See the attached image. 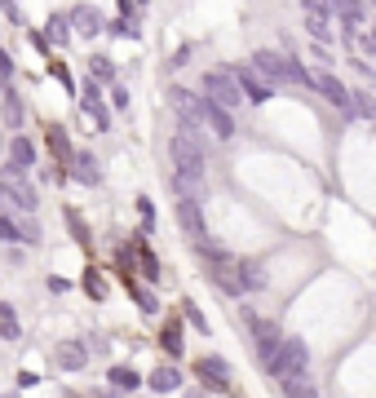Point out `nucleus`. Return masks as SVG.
I'll return each mask as SVG.
<instances>
[{
	"label": "nucleus",
	"mask_w": 376,
	"mask_h": 398,
	"mask_svg": "<svg viewBox=\"0 0 376 398\" xmlns=\"http://www.w3.org/2000/svg\"><path fill=\"white\" fill-rule=\"evenodd\" d=\"M31 164H36V146H31L27 138H13V142H9V164H5V169H13V173H27Z\"/></svg>",
	"instance_id": "4468645a"
},
{
	"label": "nucleus",
	"mask_w": 376,
	"mask_h": 398,
	"mask_svg": "<svg viewBox=\"0 0 376 398\" xmlns=\"http://www.w3.org/2000/svg\"><path fill=\"white\" fill-rule=\"evenodd\" d=\"M124 279H128V275H124ZM128 288H133V292H138V301H142V310H146V314H155V310H159V306H155V296H151V292H146V288H138V284H133V279H128Z\"/></svg>",
	"instance_id": "4be33fe9"
},
{
	"label": "nucleus",
	"mask_w": 376,
	"mask_h": 398,
	"mask_svg": "<svg viewBox=\"0 0 376 398\" xmlns=\"http://www.w3.org/2000/svg\"><path fill=\"white\" fill-rule=\"evenodd\" d=\"M169 155H173V177H182V181H200L204 177V142H195L190 133H182V128L173 133Z\"/></svg>",
	"instance_id": "f03ea898"
},
{
	"label": "nucleus",
	"mask_w": 376,
	"mask_h": 398,
	"mask_svg": "<svg viewBox=\"0 0 376 398\" xmlns=\"http://www.w3.org/2000/svg\"><path fill=\"white\" fill-rule=\"evenodd\" d=\"M266 372L279 380V385H288V380H301L310 372V350L301 337H279V345H274V354L266 358Z\"/></svg>",
	"instance_id": "f257e3e1"
},
{
	"label": "nucleus",
	"mask_w": 376,
	"mask_h": 398,
	"mask_svg": "<svg viewBox=\"0 0 376 398\" xmlns=\"http://www.w3.org/2000/svg\"><path fill=\"white\" fill-rule=\"evenodd\" d=\"M200 380L208 390H217V394H226L231 390V368H226V358H217V354H208V358H200Z\"/></svg>",
	"instance_id": "1a4fd4ad"
},
{
	"label": "nucleus",
	"mask_w": 376,
	"mask_h": 398,
	"mask_svg": "<svg viewBox=\"0 0 376 398\" xmlns=\"http://www.w3.org/2000/svg\"><path fill=\"white\" fill-rule=\"evenodd\" d=\"M71 164H75V177H80V181H89V186H93L97 177H102V173H97V159H93V155H71Z\"/></svg>",
	"instance_id": "a211bd4d"
},
{
	"label": "nucleus",
	"mask_w": 376,
	"mask_h": 398,
	"mask_svg": "<svg viewBox=\"0 0 376 398\" xmlns=\"http://www.w3.org/2000/svg\"><path fill=\"white\" fill-rule=\"evenodd\" d=\"M71 18H75V31H80V36H97V31H102V18H97V9H75Z\"/></svg>",
	"instance_id": "f3484780"
},
{
	"label": "nucleus",
	"mask_w": 376,
	"mask_h": 398,
	"mask_svg": "<svg viewBox=\"0 0 376 398\" xmlns=\"http://www.w3.org/2000/svg\"><path fill=\"white\" fill-rule=\"evenodd\" d=\"M67 36H71V31H67V23H62V18H54V23H49V40H58V44H62Z\"/></svg>",
	"instance_id": "b1692460"
},
{
	"label": "nucleus",
	"mask_w": 376,
	"mask_h": 398,
	"mask_svg": "<svg viewBox=\"0 0 376 398\" xmlns=\"http://www.w3.org/2000/svg\"><path fill=\"white\" fill-rule=\"evenodd\" d=\"M328 13H336L346 31H358L368 18V0H328Z\"/></svg>",
	"instance_id": "9d476101"
},
{
	"label": "nucleus",
	"mask_w": 376,
	"mask_h": 398,
	"mask_svg": "<svg viewBox=\"0 0 376 398\" xmlns=\"http://www.w3.org/2000/svg\"><path fill=\"white\" fill-rule=\"evenodd\" d=\"M0 239H13V243H23V230H18V222L0 217Z\"/></svg>",
	"instance_id": "5701e85b"
},
{
	"label": "nucleus",
	"mask_w": 376,
	"mask_h": 398,
	"mask_svg": "<svg viewBox=\"0 0 376 398\" xmlns=\"http://www.w3.org/2000/svg\"><path fill=\"white\" fill-rule=\"evenodd\" d=\"M13 71V62H9V54H5V49H0V76H9Z\"/></svg>",
	"instance_id": "bb28decb"
},
{
	"label": "nucleus",
	"mask_w": 376,
	"mask_h": 398,
	"mask_svg": "<svg viewBox=\"0 0 376 398\" xmlns=\"http://www.w3.org/2000/svg\"><path fill=\"white\" fill-rule=\"evenodd\" d=\"M49 146H54V155L58 159H71L75 151H71V142H67V133H62V128H49Z\"/></svg>",
	"instance_id": "aec40b11"
},
{
	"label": "nucleus",
	"mask_w": 376,
	"mask_h": 398,
	"mask_svg": "<svg viewBox=\"0 0 376 398\" xmlns=\"http://www.w3.org/2000/svg\"><path fill=\"white\" fill-rule=\"evenodd\" d=\"M248 327H253L257 354H261V363H266V358L274 354V345H279V327H274L270 319H257V314H248Z\"/></svg>",
	"instance_id": "9b49d317"
},
{
	"label": "nucleus",
	"mask_w": 376,
	"mask_h": 398,
	"mask_svg": "<svg viewBox=\"0 0 376 398\" xmlns=\"http://www.w3.org/2000/svg\"><path fill=\"white\" fill-rule=\"evenodd\" d=\"M305 27H310V36H315L319 44H328V40H332V23H328V9H323L319 0H305Z\"/></svg>",
	"instance_id": "f8f14e48"
},
{
	"label": "nucleus",
	"mask_w": 376,
	"mask_h": 398,
	"mask_svg": "<svg viewBox=\"0 0 376 398\" xmlns=\"http://www.w3.org/2000/svg\"><path fill=\"white\" fill-rule=\"evenodd\" d=\"M231 76H235V85H239V93L248 97V102H266V97L274 93V85H266V76H261L253 62H243V66H231Z\"/></svg>",
	"instance_id": "39448f33"
},
{
	"label": "nucleus",
	"mask_w": 376,
	"mask_h": 398,
	"mask_svg": "<svg viewBox=\"0 0 376 398\" xmlns=\"http://www.w3.org/2000/svg\"><path fill=\"white\" fill-rule=\"evenodd\" d=\"M186 319H190L195 327H200V332H208V323H204V314H200V310H195V306H186Z\"/></svg>",
	"instance_id": "393cba45"
},
{
	"label": "nucleus",
	"mask_w": 376,
	"mask_h": 398,
	"mask_svg": "<svg viewBox=\"0 0 376 398\" xmlns=\"http://www.w3.org/2000/svg\"><path fill=\"white\" fill-rule=\"evenodd\" d=\"M177 217H182V230L195 239V243H204L208 239V226H204V212H200V199H190V195H177Z\"/></svg>",
	"instance_id": "423d86ee"
},
{
	"label": "nucleus",
	"mask_w": 376,
	"mask_h": 398,
	"mask_svg": "<svg viewBox=\"0 0 376 398\" xmlns=\"http://www.w3.org/2000/svg\"><path fill=\"white\" fill-rule=\"evenodd\" d=\"M239 284H243V292H261V288H266V275H261L257 261H239Z\"/></svg>",
	"instance_id": "dca6fc26"
},
{
	"label": "nucleus",
	"mask_w": 376,
	"mask_h": 398,
	"mask_svg": "<svg viewBox=\"0 0 376 398\" xmlns=\"http://www.w3.org/2000/svg\"><path fill=\"white\" fill-rule=\"evenodd\" d=\"M111 102H116V107H128V89L116 85V89H111Z\"/></svg>",
	"instance_id": "a878e982"
},
{
	"label": "nucleus",
	"mask_w": 376,
	"mask_h": 398,
	"mask_svg": "<svg viewBox=\"0 0 376 398\" xmlns=\"http://www.w3.org/2000/svg\"><path fill=\"white\" fill-rule=\"evenodd\" d=\"M204 97H208V102H217V107H226V111H235L243 93H239L235 76L226 71V66H212V71H204Z\"/></svg>",
	"instance_id": "20e7f679"
},
{
	"label": "nucleus",
	"mask_w": 376,
	"mask_h": 398,
	"mask_svg": "<svg viewBox=\"0 0 376 398\" xmlns=\"http://www.w3.org/2000/svg\"><path fill=\"white\" fill-rule=\"evenodd\" d=\"M200 120L217 133V138H235V120H231V111L217 107V102H208V97L200 93Z\"/></svg>",
	"instance_id": "0eeeda50"
},
{
	"label": "nucleus",
	"mask_w": 376,
	"mask_h": 398,
	"mask_svg": "<svg viewBox=\"0 0 376 398\" xmlns=\"http://www.w3.org/2000/svg\"><path fill=\"white\" fill-rule=\"evenodd\" d=\"M85 363H89V345H85V341H62V345H58V368L80 372Z\"/></svg>",
	"instance_id": "ddd939ff"
},
{
	"label": "nucleus",
	"mask_w": 376,
	"mask_h": 398,
	"mask_svg": "<svg viewBox=\"0 0 376 398\" xmlns=\"http://www.w3.org/2000/svg\"><path fill=\"white\" fill-rule=\"evenodd\" d=\"M159 345H164L169 354H182V332H177V323H173V327H164V337H159Z\"/></svg>",
	"instance_id": "412c9836"
},
{
	"label": "nucleus",
	"mask_w": 376,
	"mask_h": 398,
	"mask_svg": "<svg viewBox=\"0 0 376 398\" xmlns=\"http://www.w3.org/2000/svg\"><path fill=\"white\" fill-rule=\"evenodd\" d=\"M0 204L5 208H18V212H36V186L23 177V173H13V169H5L0 173Z\"/></svg>",
	"instance_id": "7ed1b4c3"
},
{
	"label": "nucleus",
	"mask_w": 376,
	"mask_h": 398,
	"mask_svg": "<svg viewBox=\"0 0 376 398\" xmlns=\"http://www.w3.org/2000/svg\"><path fill=\"white\" fill-rule=\"evenodd\" d=\"M111 385H116V390H138L142 376H138L133 368H111Z\"/></svg>",
	"instance_id": "6ab92c4d"
},
{
	"label": "nucleus",
	"mask_w": 376,
	"mask_h": 398,
	"mask_svg": "<svg viewBox=\"0 0 376 398\" xmlns=\"http://www.w3.org/2000/svg\"><path fill=\"white\" fill-rule=\"evenodd\" d=\"M310 85H315V89H319L323 97H328L332 107H341V111H350V89L341 85V80H336L332 71H315V76H310Z\"/></svg>",
	"instance_id": "6e6552de"
},
{
	"label": "nucleus",
	"mask_w": 376,
	"mask_h": 398,
	"mask_svg": "<svg viewBox=\"0 0 376 398\" xmlns=\"http://www.w3.org/2000/svg\"><path fill=\"white\" fill-rule=\"evenodd\" d=\"M146 385H151L155 394H173L177 385H182V372H177V368H159V372H151Z\"/></svg>",
	"instance_id": "2eb2a0df"
}]
</instances>
